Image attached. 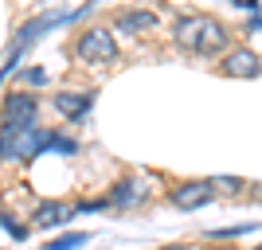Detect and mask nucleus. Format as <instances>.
Returning <instances> with one entry per match:
<instances>
[{
  "label": "nucleus",
  "instance_id": "3",
  "mask_svg": "<svg viewBox=\"0 0 262 250\" xmlns=\"http://www.w3.org/2000/svg\"><path fill=\"white\" fill-rule=\"evenodd\" d=\"M94 90H59L55 94V113L59 118H67V121H86L90 118V109H94Z\"/></svg>",
  "mask_w": 262,
  "mask_h": 250
},
{
  "label": "nucleus",
  "instance_id": "7",
  "mask_svg": "<svg viewBox=\"0 0 262 250\" xmlns=\"http://www.w3.org/2000/svg\"><path fill=\"white\" fill-rule=\"evenodd\" d=\"M204 28H208V16L204 12H188V16H176V47H184V51L196 55L200 51V39H204Z\"/></svg>",
  "mask_w": 262,
  "mask_h": 250
},
{
  "label": "nucleus",
  "instance_id": "9",
  "mask_svg": "<svg viewBox=\"0 0 262 250\" xmlns=\"http://www.w3.org/2000/svg\"><path fill=\"white\" fill-rule=\"evenodd\" d=\"M219 71H223L227 78H258V75H262V59H258L254 51H247V47H243V51H231L227 59H223V66H219Z\"/></svg>",
  "mask_w": 262,
  "mask_h": 250
},
{
  "label": "nucleus",
  "instance_id": "6",
  "mask_svg": "<svg viewBox=\"0 0 262 250\" xmlns=\"http://www.w3.org/2000/svg\"><path fill=\"white\" fill-rule=\"evenodd\" d=\"M75 215H78L75 207L59 203V199H39V203L32 207V223H35L39 231H55V227H67V223H71Z\"/></svg>",
  "mask_w": 262,
  "mask_h": 250
},
{
  "label": "nucleus",
  "instance_id": "2",
  "mask_svg": "<svg viewBox=\"0 0 262 250\" xmlns=\"http://www.w3.org/2000/svg\"><path fill=\"white\" fill-rule=\"evenodd\" d=\"M75 55L82 63H118V39L110 28H86L75 39Z\"/></svg>",
  "mask_w": 262,
  "mask_h": 250
},
{
  "label": "nucleus",
  "instance_id": "13",
  "mask_svg": "<svg viewBox=\"0 0 262 250\" xmlns=\"http://www.w3.org/2000/svg\"><path fill=\"white\" fill-rule=\"evenodd\" d=\"M24 82V86H32V90H39V86H47V71L43 66H28V71H20V75H16Z\"/></svg>",
  "mask_w": 262,
  "mask_h": 250
},
{
  "label": "nucleus",
  "instance_id": "21",
  "mask_svg": "<svg viewBox=\"0 0 262 250\" xmlns=\"http://www.w3.org/2000/svg\"><path fill=\"white\" fill-rule=\"evenodd\" d=\"M258 250H262V246H258Z\"/></svg>",
  "mask_w": 262,
  "mask_h": 250
},
{
  "label": "nucleus",
  "instance_id": "18",
  "mask_svg": "<svg viewBox=\"0 0 262 250\" xmlns=\"http://www.w3.org/2000/svg\"><path fill=\"white\" fill-rule=\"evenodd\" d=\"M254 199H258V203H262V184H258V188H254Z\"/></svg>",
  "mask_w": 262,
  "mask_h": 250
},
{
  "label": "nucleus",
  "instance_id": "10",
  "mask_svg": "<svg viewBox=\"0 0 262 250\" xmlns=\"http://www.w3.org/2000/svg\"><path fill=\"white\" fill-rule=\"evenodd\" d=\"M227 43H231L227 28L208 16V28H204V39H200V51H196V55H204V59H211V55H223V51H227Z\"/></svg>",
  "mask_w": 262,
  "mask_h": 250
},
{
  "label": "nucleus",
  "instance_id": "5",
  "mask_svg": "<svg viewBox=\"0 0 262 250\" xmlns=\"http://www.w3.org/2000/svg\"><path fill=\"white\" fill-rule=\"evenodd\" d=\"M145 199H149V184H145L141 176L118 180L114 192H110V207H114V211H133V207H141Z\"/></svg>",
  "mask_w": 262,
  "mask_h": 250
},
{
  "label": "nucleus",
  "instance_id": "4",
  "mask_svg": "<svg viewBox=\"0 0 262 250\" xmlns=\"http://www.w3.org/2000/svg\"><path fill=\"white\" fill-rule=\"evenodd\" d=\"M172 199L180 211H200V207H208L215 199V180H188V184L172 188Z\"/></svg>",
  "mask_w": 262,
  "mask_h": 250
},
{
  "label": "nucleus",
  "instance_id": "8",
  "mask_svg": "<svg viewBox=\"0 0 262 250\" xmlns=\"http://www.w3.org/2000/svg\"><path fill=\"white\" fill-rule=\"evenodd\" d=\"M114 32H121V35H145V32H153L157 28V12H149V8H121V12H114Z\"/></svg>",
  "mask_w": 262,
  "mask_h": 250
},
{
  "label": "nucleus",
  "instance_id": "1",
  "mask_svg": "<svg viewBox=\"0 0 262 250\" xmlns=\"http://www.w3.org/2000/svg\"><path fill=\"white\" fill-rule=\"evenodd\" d=\"M35 113H39V98L32 90H12L4 94V106H0V145H12V137L35 125Z\"/></svg>",
  "mask_w": 262,
  "mask_h": 250
},
{
  "label": "nucleus",
  "instance_id": "19",
  "mask_svg": "<svg viewBox=\"0 0 262 250\" xmlns=\"http://www.w3.org/2000/svg\"><path fill=\"white\" fill-rule=\"evenodd\" d=\"M161 250H188V246H161Z\"/></svg>",
  "mask_w": 262,
  "mask_h": 250
},
{
  "label": "nucleus",
  "instance_id": "15",
  "mask_svg": "<svg viewBox=\"0 0 262 250\" xmlns=\"http://www.w3.org/2000/svg\"><path fill=\"white\" fill-rule=\"evenodd\" d=\"M215 192H231V196H239V192H247V184H243L239 176H215Z\"/></svg>",
  "mask_w": 262,
  "mask_h": 250
},
{
  "label": "nucleus",
  "instance_id": "14",
  "mask_svg": "<svg viewBox=\"0 0 262 250\" xmlns=\"http://www.w3.org/2000/svg\"><path fill=\"white\" fill-rule=\"evenodd\" d=\"M0 227L8 231V235H12V239H16V242H24V239H28V227H24L20 219H12V215H4V211H0Z\"/></svg>",
  "mask_w": 262,
  "mask_h": 250
},
{
  "label": "nucleus",
  "instance_id": "17",
  "mask_svg": "<svg viewBox=\"0 0 262 250\" xmlns=\"http://www.w3.org/2000/svg\"><path fill=\"white\" fill-rule=\"evenodd\" d=\"M247 32H258L262 35V16H251V20H247Z\"/></svg>",
  "mask_w": 262,
  "mask_h": 250
},
{
  "label": "nucleus",
  "instance_id": "20",
  "mask_svg": "<svg viewBox=\"0 0 262 250\" xmlns=\"http://www.w3.org/2000/svg\"><path fill=\"white\" fill-rule=\"evenodd\" d=\"M211 250H235V246H211Z\"/></svg>",
  "mask_w": 262,
  "mask_h": 250
},
{
  "label": "nucleus",
  "instance_id": "12",
  "mask_svg": "<svg viewBox=\"0 0 262 250\" xmlns=\"http://www.w3.org/2000/svg\"><path fill=\"white\" fill-rule=\"evenodd\" d=\"M86 242H90L86 231H67V235H59L55 242H47L43 250H78V246H86Z\"/></svg>",
  "mask_w": 262,
  "mask_h": 250
},
{
  "label": "nucleus",
  "instance_id": "11",
  "mask_svg": "<svg viewBox=\"0 0 262 250\" xmlns=\"http://www.w3.org/2000/svg\"><path fill=\"white\" fill-rule=\"evenodd\" d=\"M262 231V223H239V227H219V231H204L208 242H231V239H243V235H254Z\"/></svg>",
  "mask_w": 262,
  "mask_h": 250
},
{
  "label": "nucleus",
  "instance_id": "16",
  "mask_svg": "<svg viewBox=\"0 0 262 250\" xmlns=\"http://www.w3.org/2000/svg\"><path fill=\"white\" fill-rule=\"evenodd\" d=\"M78 149H82V145H78L75 137H63V133H59V137H55V145H51V152H63V156H75Z\"/></svg>",
  "mask_w": 262,
  "mask_h": 250
}]
</instances>
